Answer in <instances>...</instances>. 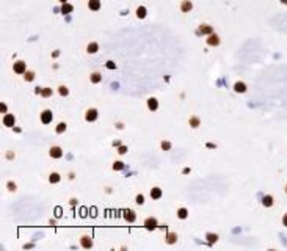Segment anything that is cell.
I'll list each match as a JSON object with an SVG mask.
<instances>
[{"label": "cell", "instance_id": "obj_1", "mask_svg": "<svg viewBox=\"0 0 287 251\" xmlns=\"http://www.w3.org/2000/svg\"><path fill=\"white\" fill-rule=\"evenodd\" d=\"M52 119H53V111L50 109H46V110H42L39 113V121L42 122V124H50Z\"/></svg>", "mask_w": 287, "mask_h": 251}, {"label": "cell", "instance_id": "obj_2", "mask_svg": "<svg viewBox=\"0 0 287 251\" xmlns=\"http://www.w3.org/2000/svg\"><path fill=\"white\" fill-rule=\"evenodd\" d=\"M99 118V111H98V109H88L86 111H85V121L86 122H94L96 119Z\"/></svg>", "mask_w": 287, "mask_h": 251}, {"label": "cell", "instance_id": "obj_3", "mask_svg": "<svg viewBox=\"0 0 287 251\" xmlns=\"http://www.w3.org/2000/svg\"><path fill=\"white\" fill-rule=\"evenodd\" d=\"M143 226H145L148 231H156L158 227V221H157L156 217H148L145 220V223H143Z\"/></svg>", "mask_w": 287, "mask_h": 251}, {"label": "cell", "instance_id": "obj_4", "mask_svg": "<svg viewBox=\"0 0 287 251\" xmlns=\"http://www.w3.org/2000/svg\"><path fill=\"white\" fill-rule=\"evenodd\" d=\"M13 71L16 72V74H25L27 72V63L22 60H17L13 63Z\"/></svg>", "mask_w": 287, "mask_h": 251}, {"label": "cell", "instance_id": "obj_5", "mask_svg": "<svg viewBox=\"0 0 287 251\" xmlns=\"http://www.w3.org/2000/svg\"><path fill=\"white\" fill-rule=\"evenodd\" d=\"M2 122L5 127H13L14 124H16V116H14L13 113H5L2 118Z\"/></svg>", "mask_w": 287, "mask_h": 251}, {"label": "cell", "instance_id": "obj_6", "mask_svg": "<svg viewBox=\"0 0 287 251\" xmlns=\"http://www.w3.org/2000/svg\"><path fill=\"white\" fill-rule=\"evenodd\" d=\"M80 246L82 248H85V250H90V248H93V239H91V235H86V234H83L82 237H80Z\"/></svg>", "mask_w": 287, "mask_h": 251}, {"label": "cell", "instance_id": "obj_7", "mask_svg": "<svg viewBox=\"0 0 287 251\" xmlns=\"http://www.w3.org/2000/svg\"><path fill=\"white\" fill-rule=\"evenodd\" d=\"M205 42H207V46H210V47H216V46H220V36L216 33L207 35V39H205Z\"/></svg>", "mask_w": 287, "mask_h": 251}, {"label": "cell", "instance_id": "obj_8", "mask_svg": "<svg viewBox=\"0 0 287 251\" xmlns=\"http://www.w3.org/2000/svg\"><path fill=\"white\" fill-rule=\"evenodd\" d=\"M49 156L52 157V159H61V157H63V149H61L60 146H52V148L49 149Z\"/></svg>", "mask_w": 287, "mask_h": 251}, {"label": "cell", "instance_id": "obj_9", "mask_svg": "<svg viewBox=\"0 0 287 251\" xmlns=\"http://www.w3.org/2000/svg\"><path fill=\"white\" fill-rule=\"evenodd\" d=\"M177 239H179V235H177V232H168L165 237V243L166 245H174V243L177 242Z\"/></svg>", "mask_w": 287, "mask_h": 251}, {"label": "cell", "instance_id": "obj_10", "mask_svg": "<svg viewBox=\"0 0 287 251\" xmlns=\"http://www.w3.org/2000/svg\"><path fill=\"white\" fill-rule=\"evenodd\" d=\"M179 8H180V11H182V13H190V11L193 10V3L190 2V0H182Z\"/></svg>", "mask_w": 287, "mask_h": 251}, {"label": "cell", "instance_id": "obj_11", "mask_svg": "<svg viewBox=\"0 0 287 251\" xmlns=\"http://www.w3.org/2000/svg\"><path fill=\"white\" fill-rule=\"evenodd\" d=\"M149 195H151V198H152V199H160L162 196H163V192H162L160 187H152V188H151V192H149Z\"/></svg>", "mask_w": 287, "mask_h": 251}, {"label": "cell", "instance_id": "obj_12", "mask_svg": "<svg viewBox=\"0 0 287 251\" xmlns=\"http://www.w3.org/2000/svg\"><path fill=\"white\" fill-rule=\"evenodd\" d=\"M124 220H126L127 223H133L135 220H137V214H135L133 210H130V209L126 210L124 212Z\"/></svg>", "mask_w": 287, "mask_h": 251}, {"label": "cell", "instance_id": "obj_13", "mask_svg": "<svg viewBox=\"0 0 287 251\" xmlns=\"http://www.w3.org/2000/svg\"><path fill=\"white\" fill-rule=\"evenodd\" d=\"M146 104H148V109L151 111H156L158 109V100L156 97H149L148 100H146Z\"/></svg>", "mask_w": 287, "mask_h": 251}, {"label": "cell", "instance_id": "obj_14", "mask_svg": "<svg viewBox=\"0 0 287 251\" xmlns=\"http://www.w3.org/2000/svg\"><path fill=\"white\" fill-rule=\"evenodd\" d=\"M99 50V44L96 41H91V42H88V46H86V52L88 53H91V55H94L96 52Z\"/></svg>", "mask_w": 287, "mask_h": 251}, {"label": "cell", "instance_id": "obj_15", "mask_svg": "<svg viewBox=\"0 0 287 251\" xmlns=\"http://www.w3.org/2000/svg\"><path fill=\"white\" fill-rule=\"evenodd\" d=\"M232 88H234V91H235V93H246V90H248L245 82H235Z\"/></svg>", "mask_w": 287, "mask_h": 251}, {"label": "cell", "instance_id": "obj_16", "mask_svg": "<svg viewBox=\"0 0 287 251\" xmlns=\"http://www.w3.org/2000/svg\"><path fill=\"white\" fill-rule=\"evenodd\" d=\"M86 5L91 11H99L100 10V0H88Z\"/></svg>", "mask_w": 287, "mask_h": 251}, {"label": "cell", "instance_id": "obj_17", "mask_svg": "<svg viewBox=\"0 0 287 251\" xmlns=\"http://www.w3.org/2000/svg\"><path fill=\"white\" fill-rule=\"evenodd\" d=\"M188 124H190V127H193V129H198V127L201 126V119L193 115V116L188 118Z\"/></svg>", "mask_w": 287, "mask_h": 251}, {"label": "cell", "instance_id": "obj_18", "mask_svg": "<svg viewBox=\"0 0 287 251\" xmlns=\"http://www.w3.org/2000/svg\"><path fill=\"white\" fill-rule=\"evenodd\" d=\"M176 215H177V218H179V220L188 218V209H187V207H179L177 212H176Z\"/></svg>", "mask_w": 287, "mask_h": 251}, {"label": "cell", "instance_id": "obj_19", "mask_svg": "<svg viewBox=\"0 0 287 251\" xmlns=\"http://www.w3.org/2000/svg\"><path fill=\"white\" fill-rule=\"evenodd\" d=\"M273 203H275V199H273V196H271V195H265L262 198V206L263 207H271V206H273Z\"/></svg>", "mask_w": 287, "mask_h": 251}, {"label": "cell", "instance_id": "obj_20", "mask_svg": "<svg viewBox=\"0 0 287 251\" xmlns=\"http://www.w3.org/2000/svg\"><path fill=\"white\" fill-rule=\"evenodd\" d=\"M66 129H68V124H66L64 121H60V122L57 124V127H55V133L61 135V133H64V132H66Z\"/></svg>", "mask_w": 287, "mask_h": 251}, {"label": "cell", "instance_id": "obj_21", "mask_svg": "<svg viewBox=\"0 0 287 251\" xmlns=\"http://www.w3.org/2000/svg\"><path fill=\"white\" fill-rule=\"evenodd\" d=\"M90 82L91 83H99V82H102V74L100 72H93V74L90 75Z\"/></svg>", "mask_w": 287, "mask_h": 251}, {"label": "cell", "instance_id": "obj_22", "mask_svg": "<svg viewBox=\"0 0 287 251\" xmlns=\"http://www.w3.org/2000/svg\"><path fill=\"white\" fill-rule=\"evenodd\" d=\"M199 32L203 35H212L213 33V27L212 25H207V24H203L199 27Z\"/></svg>", "mask_w": 287, "mask_h": 251}, {"label": "cell", "instance_id": "obj_23", "mask_svg": "<svg viewBox=\"0 0 287 251\" xmlns=\"http://www.w3.org/2000/svg\"><path fill=\"white\" fill-rule=\"evenodd\" d=\"M60 180H61V176L58 174L57 171H53V173H50V174H49V182L50 184H58Z\"/></svg>", "mask_w": 287, "mask_h": 251}, {"label": "cell", "instance_id": "obj_24", "mask_svg": "<svg viewBox=\"0 0 287 251\" xmlns=\"http://www.w3.org/2000/svg\"><path fill=\"white\" fill-rule=\"evenodd\" d=\"M135 13H137V17L138 19H145L146 16H148V10H146L145 6H138Z\"/></svg>", "mask_w": 287, "mask_h": 251}, {"label": "cell", "instance_id": "obj_25", "mask_svg": "<svg viewBox=\"0 0 287 251\" xmlns=\"http://www.w3.org/2000/svg\"><path fill=\"white\" fill-rule=\"evenodd\" d=\"M205 239H207V242L210 243V245H213V243H216V242H218V234L207 232V234H205Z\"/></svg>", "mask_w": 287, "mask_h": 251}, {"label": "cell", "instance_id": "obj_26", "mask_svg": "<svg viewBox=\"0 0 287 251\" xmlns=\"http://www.w3.org/2000/svg\"><path fill=\"white\" fill-rule=\"evenodd\" d=\"M72 10H74V6L71 5V3H63V6H61V13L63 14H69V13H72Z\"/></svg>", "mask_w": 287, "mask_h": 251}, {"label": "cell", "instance_id": "obj_27", "mask_svg": "<svg viewBox=\"0 0 287 251\" xmlns=\"http://www.w3.org/2000/svg\"><path fill=\"white\" fill-rule=\"evenodd\" d=\"M58 94H60L61 97H66V96L69 94V88L66 86V85H60V86H58Z\"/></svg>", "mask_w": 287, "mask_h": 251}, {"label": "cell", "instance_id": "obj_28", "mask_svg": "<svg viewBox=\"0 0 287 251\" xmlns=\"http://www.w3.org/2000/svg\"><path fill=\"white\" fill-rule=\"evenodd\" d=\"M35 77H36V74H35V71H27L24 74V80L25 82H33Z\"/></svg>", "mask_w": 287, "mask_h": 251}, {"label": "cell", "instance_id": "obj_29", "mask_svg": "<svg viewBox=\"0 0 287 251\" xmlns=\"http://www.w3.org/2000/svg\"><path fill=\"white\" fill-rule=\"evenodd\" d=\"M52 94H53L52 88H49V86H44V88H41V96H42V97H50Z\"/></svg>", "mask_w": 287, "mask_h": 251}, {"label": "cell", "instance_id": "obj_30", "mask_svg": "<svg viewBox=\"0 0 287 251\" xmlns=\"http://www.w3.org/2000/svg\"><path fill=\"white\" fill-rule=\"evenodd\" d=\"M124 167H126V165H124V162L116 160V162H113V167H111V168H113L115 171H121V169H124Z\"/></svg>", "mask_w": 287, "mask_h": 251}, {"label": "cell", "instance_id": "obj_31", "mask_svg": "<svg viewBox=\"0 0 287 251\" xmlns=\"http://www.w3.org/2000/svg\"><path fill=\"white\" fill-rule=\"evenodd\" d=\"M171 146H173V145H171L169 141H165V140L160 141V149H162V151H169V149H171Z\"/></svg>", "mask_w": 287, "mask_h": 251}, {"label": "cell", "instance_id": "obj_32", "mask_svg": "<svg viewBox=\"0 0 287 251\" xmlns=\"http://www.w3.org/2000/svg\"><path fill=\"white\" fill-rule=\"evenodd\" d=\"M6 188H8V192H16L17 190V185H16V182H13V180H10V182H6Z\"/></svg>", "mask_w": 287, "mask_h": 251}, {"label": "cell", "instance_id": "obj_33", "mask_svg": "<svg viewBox=\"0 0 287 251\" xmlns=\"http://www.w3.org/2000/svg\"><path fill=\"white\" fill-rule=\"evenodd\" d=\"M135 203L140 204V206H143V204H145V195H143V193H138V195L135 196Z\"/></svg>", "mask_w": 287, "mask_h": 251}, {"label": "cell", "instance_id": "obj_34", "mask_svg": "<svg viewBox=\"0 0 287 251\" xmlns=\"http://www.w3.org/2000/svg\"><path fill=\"white\" fill-rule=\"evenodd\" d=\"M127 151H129V149H127V146H119V148H118V154H119V156H124V154H127Z\"/></svg>", "mask_w": 287, "mask_h": 251}, {"label": "cell", "instance_id": "obj_35", "mask_svg": "<svg viewBox=\"0 0 287 251\" xmlns=\"http://www.w3.org/2000/svg\"><path fill=\"white\" fill-rule=\"evenodd\" d=\"M0 110H2V113H6L8 107H6V104H5V102H2V105H0Z\"/></svg>", "mask_w": 287, "mask_h": 251}, {"label": "cell", "instance_id": "obj_36", "mask_svg": "<svg viewBox=\"0 0 287 251\" xmlns=\"http://www.w3.org/2000/svg\"><path fill=\"white\" fill-rule=\"evenodd\" d=\"M107 68L113 69V68H115V63H113V61H107Z\"/></svg>", "mask_w": 287, "mask_h": 251}, {"label": "cell", "instance_id": "obj_37", "mask_svg": "<svg viewBox=\"0 0 287 251\" xmlns=\"http://www.w3.org/2000/svg\"><path fill=\"white\" fill-rule=\"evenodd\" d=\"M282 225L287 227V214H284V217H282Z\"/></svg>", "mask_w": 287, "mask_h": 251}, {"label": "cell", "instance_id": "obj_38", "mask_svg": "<svg viewBox=\"0 0 287 251\" xmlns=\"http://www.w3.org/2000/svg\"><path fill=\"white\" fill-rule=\"evenodd\" d=\"M58 2H60V3H66L68 0H58Z\"/></svg>", "mask_w": 287, "mask_h": 251}, {"label": "cell", "instance_id": "obj_39", "mask_svg": "<svg viewBox=\"0 0 287 251\" xmlns=\"http://www.w3.org/2000/svg\"><path fill=\"white\" fill-rule=\"evenodd\" d=\"M281 2H282V3H286V5H287V0H281Z\"/></svg>", "mask_w": 287, "mask_h": 251}, {"label": "cell", "instance_id": "obj_40", "mask_svg": "<svg viewBox=\"0 0 287 251\" xmlns=\"http://www.w3.org/2000/svg\"><path fill=\"white\" fill-rule=\"evenodd\" d=\"M284 192H286V193H287V184H286V188H284Z\"/></svg>", "mask_w": 287, "mask_h": 251}]
</instances>
